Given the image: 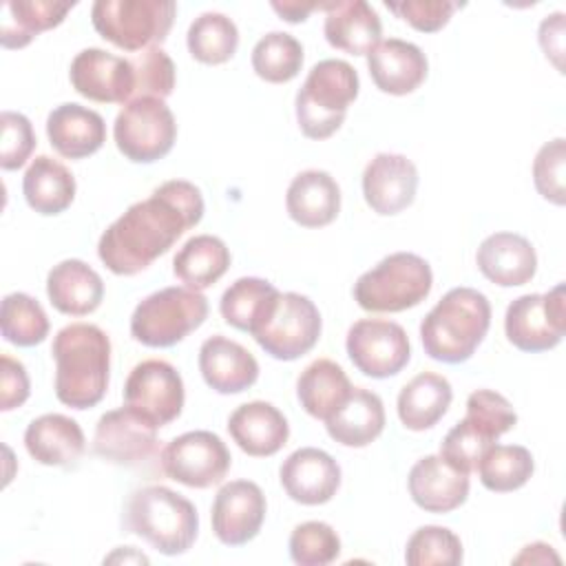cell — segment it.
<instances>
[{
  "label": "cell",
  "mask_w": 566,
  "mask_h": 566,
  "mask_svg": "<svg viewBox=\"0 0 566 566\" xmlns=\"http://www.w3.org/2000/svg\"><path fill=\"white\" fill-rule=\"evenodd\" d=\"M201 190L186 179L157 186L135 201L99 237V261L119 276H133L166 254L175 241L203 217Z\"/></svg>",
  "instance_id": "6da1fadb"
},
{
  "label": "cell",
  "mask_w": 566,
  "mask_h": 566,
  "mask_svg": "<svg viewBox=\"0 0 566 566\" xmlns=\"http://www.w3.org/2000/svg\"><path fill=\"white\" fill-rule=\"evenodd\" d=\"M55 360V396L73 409L95 407L108 389L111 340L93 323L62 327L51 345Z\"/></svg>",
  "instance_id": "7a4b0ae2"
},
{
  "label": "cell",
  "mask_w": 566,
  "mask_h": 566,
  "mask_svg": "<svg viewBox=\"0 0 566 566\" xmlns=\"http://www.w3.org/2000/svg\"><path fill=\"white\" fill-rule=\"evenodd\" d=\"M491 325V303L473 287L449 290L422 318L420 340L433 360L458 365L469 360Z\"/></svg>",
  "instance_id": "3957f363"
},
{
  "label": "cell",
  "mask_w": 566,
  "mask_h": 566,
  "mask_svg": "<svg viewBox=\"0 0 566 566\" xmlns=\"http://www.w3.org/2000/svg\"><path fill=\"white\" fill-rule=\"evenodd\" d=\"M126 528L161 555L186 553L199 533V515L190 500L168 486L150 484L130 493Z\"/></svg>",
  "instance_id": "277c9868"
},
{
  "label": "cell",
  "mask_w": 566,
  "mask_h": 566,
  "mask_svg": "<svg viewBox=\"0 0 566 566\" xmlns=\"http://www.w3.org/2000/svg\"><path fill=\"white\" fill-rule=\"evenodd\" d=\"M356 69L336 57L316 62L296 93L294 111L298 128L310 139H327L345 122L349 104L358 97Z\"/></svg>",
  "instance_id": "5b68a950"
},
{
  "label": "cell",
  "mask_w": 566,
  "mask_h": 566,
  "mask_svg": "<svg viewBox=\"0 0 566 566\" xmlns=\"http://www.w3.org/2000/svg\"><path fill=\"white\" fill-rule=\"evenodd\" d=\"M433 285L431 265L413 252H394L354 283V301L367 312H405L420 305Z\"/></svg>",
  "instance_id": "8992f818"
},
{
  "label": "cell",
  "mask_w": 566,
  "mask_h": 566,
  "mask_svg": "<svg viewBox=\"0 0 566 566\" xmlns=\"http://www.w3.org/2000/svg\"><path fill=\"white\" fill-rule=\"evenodd\" d=\"M208 298L192 287L172 285L148 294L130 316V334L146 347H172L203 325Z\"/></svg>",
  "instance_id": "52a82bcc"
},
{
  "label": "cell",
  "mask_w": 566,
  "mask_h": 566,
  "mask_svg": "<svg viewBox=\"0 0 566 566\" xmlns=\"http://www.w3.org/2000/svg\"><path fill=\"white\" fill-rule=\"evenodd\" d=\"M177 15L172 0H97L91 7L95 31L124 51L161 44Z\"/></svg>",
  "instance_id": "ba28073f"
},
{
  "label": "cell",
  "mask_w": 566,
  "mask_h": 566,
  "mask_svg": "<svg viewBox=\"0 0 566 566\" xmlns=\"http://www.w3.org/2000/svg\"><path fill=\"white\" fill-rule=\"evenodd\" d=\"M117 150L135 164L166 157L177 139V122L159 97H137L122 106L113 124Z\"/></svg>",
  "instance_id": "9c48e42d"
},
{
  "label": "cell",
  "mask_w": 566,
  "mask_h": 566,
  "mask_svg": "<svg viewBox=\"0 0 566 566\" xmlns=\"http://www.w3.org/2000/svg\"><path fill=\"white\" fill-rule=\"evenodd\" d=\"M321 312L298 292H281L272 310L252 332L254 340L276 360H296L321 338Z\"/></svg>",
  "instance_id": "30bf717a"
},
{
  "label": "cell",
  "mask_w": 566,
  "mask_h": 566,
  "mask_svg": "<svg viewBox=\"0 0 566 566\" xmlns=\"http://www.w3.org/2000/svg\"><path fill=\"white\" fill-rule=\"evenodd\" d=\"M504 332L513 347L522 352H546L562 343L566 334L564 283L546 294H522L506 307Z\"/></svg>",
  "instance_id": "8fae6325"
},
{
  "label": "cell",
  "mask_w": 566,
  "mask_h": 566,
  "mask_svg": "<svg viewBox=\"0 0 566 566\" xmlns=\"http://www.w3.org/2000/svg\"><path fill=\"white\" fill-rule=\"evenodd\" d=\"M159 464L170 480L190 489H208L223 482L232 455L217 433L199 429L172 438L164 447Z\"/></svg>",
  "instance_id": "7c38bea8"
},
{
  "label": "cell",
  "mask_w": 566,
  "mask_h": 566,
  "mask_svg": "<svg viewBox=\"0 0 566 566\" xmlns=\"http://www.w3.org/2000/svg\"><path fill=\"white\" fill-rule=\"evenodd\" d=\"M354 367L369 378H389L409 363L411 345L402 325L387 318L356 321L345 340Z\"/></svg>",
  "instance_id": "4fadbf2b"
},
{
  "label": "cell",
  "mask_w": 566,
  "mask_h": 566,
  "mask_svg": "<svg viewBox=\"0 0 566 566\" xmlns=\"http://www.w3.org/2000/svg\"><path fill=\"white\" fill-rule=\"evenodd\" d=\"M186 391L179 371L159 358L137 363L124 385V402L157 427L179 418Z\"/></svg>",
  "instance_id": "5bb4252c"
},
{
  "label": "cell",
  "mask_w": 566,
  "mask_h": 566,
  "mask_svg": "<svg viewBox=\"0 0 566 566\" xmlns=\"http://www.w3.org/2000/svg\"><path fill=\"white\" fill-rule=\"evenodd\" d=\"M157 429L128 405L106 411L95 427L93 453L117 467H137L155 453Z\"/></svg>",
  "instance_id": "9a60e30c"
},
{
  "label": "cell",
  "mask_w": 566,
  "mask_h": 566,
  "mask_svg": "<svg viewBox=\"0 0 566 566\" xmlns=\"http://www.w3.org/2000/svg\"><path fill=\"white\" fill-rule=\"evenodd\" d=\"M73 88L99 104H128L135 95L133 62L104 49L80 51L69 71Z\"/></svg>",
  "instance_id": "2e32d148"
},
{
  "label": "cell",
  "mask_w": 566,
  "mask_h": 566,
  "mask_svg": "<svg viewBox=\"0 0 566 566\" xmlns=\"http://www.w3.org/2000/svg\"><path fill=\"white\" fill-rule=\"evenodd\" d=\"M265 495L252 480L223 484L212 502V531L226 546H243L254 539L265 520Z\"/></svg>",
  "instance_id": "e0dca14e"
},
{
  "label": "cell",
  "mask_w": 566,
  "mask_h": 566,
  "mask_svg": "<svg viewBox=\"0 0 566 566\" xmlns=\"http://www.w3.org/2000/svg\"><path fill=\"white\" fill-rule=\"evenodd\" d=\"M418 190V168L398 153H378L363 170V197L382 217L409 208Z\"/></svg>",
  "instance_id": "ac0fdd59"
},
{
  "label": "cell",
  "mask_w": 566,
  "mask_h": 566,
  "mask_svg": "<svg viewBox=\"0 0 566 566\" xmlns=\"http://www.w3.org/2000/svg\"><path fill=\"white\" fill-rule=\"evenodd\" d=\"M279 478L290 500L305 506H318L336 495L340 486V467L327 451L301 447L283 460Z\"/></svg>",
  "instance_id": "d6986e66"
},
{
  "label": "cell",
  "mask_w": 566,
  "mask_h": 566,
  "mask_svg": "<svg viewBox=\"0 0 566 566\" xmlns=\"http://www.w3.org/2000/svg\"><path fill=\"white\" fill-rule=\"evenodd\" d=\"M411 500L429 513H449L469 497V475L453 469L440 453L420 458L407 478Z\"/></svg>",
  "instance_id": "ffe728a7"
},
{
  "label": "cell",
  "mask_w": 566,
  "mask_h": 566,
  "mask_svg": "<svg viewBox=\"0 0 566 566\" xmlns=\"http://www.w3.org/2000/svg\"><path fill=\"white\" fill-rule=\"evenodd\" d=\"M478 270L500 287H517L528 283L537 272V254L533 243L517 232H493L475 252Z\"/></svg>",
  "instance_id": "44dd1931"
},
{
  "label": "cell",
  "mask_w": 566,
  "mask_h": 566,
  "mask_svg": "<svg viewBox=\"0 0 566 566\" xmlns=\"http://www.w3.org/2000/svg\"><path fill=\"white\" fill-rule=\"evenodd\" d=\"M199 371L217 394H241L256 382L259 363L241 343L214 334L199 347Z\"/></svg>",
  "instance_id": "7402d4cb"
},
{
  "label": "cell",
  "mask_w": 566,
  "mask_h": 566,
  "mask_svg": "<svg viewBox=\"0 0 566 566\" xmlns=\"http://www.w3.org/2000/svg\"><path fill=\"white\" fill-rule=\"evenodd\" d=\"M367 69L374 84L389 95L413 93L427 77L429 62L413 42L389 38L382 40L369 55Z\"/></svg>",
  "instance_id": "603a6c76"
},
{
  "label": "cell",
  "mask_w": 566,
  "mask_h": 566,
  "mask_svg": "<svg viewBox=\"0 0 566 566\" xmlns=\"http://www.w3.org/2000/svg\"><path fill=\"white\" fill-rule=\"evenodd\" d=\"M228 431L237 447L252 458H268L283 449L290 438L285 416L265 400L239 405L228 418Z\"/></svg>",
  "instance_id": "cb8c5ba5"
},
{
  "label": "cell",
  "mask_w": 566,
  "mask_h": 566,
  "mask_svg": "<svg viewBox=\"0 0 566 566\" xmlns=\"http://www.w3.org/2000/svg\"><path fill=\"white\" fill-rule=\"evenodd\" d=\"M46 135L57 155L66 159H84L104 146L106 124L97 111L66 102L49 113Z\"/></svg>",
  "instance_id": "d4e9b609"
},
{
  "label": "cell",
  "mask_w": 566,
  "mask_h": 566,
  "mask_svg": "<svg viewBox=\"0 0 566 566\" xmlns=\"http://www.w3.org/2000/svg\"><path fill=\"white\" fill-rule=\"evenodd\" d=\"M325 40L349 55H369L382 35L378 13L365 0H338L323 4Z\"/></svg>",
  "instance_id": "484cf974"
},
{
  "label": "cell",
  "mask_w": 566,
  "mask_h": 566,
  "mask_svg": "<svg viewBox=\"0 0 566 566\" xmlns=\"http://www.w3.org/2000/svg\"><path fill=\"white\" fill-rule=\"evenodd\" d=\"M285 208L303 228L329 226L340 212V188L325 170H303L287 186Z\"/></svg>",
  "instance_id": "4316f807"
},
{
  "label": "cell",
  "mask_w": 566,
  "mask_h": 566,
  "mask_svg": "<svg viewBox=\"0 0 566 566\" xmlns=\"http://www.w3.org/2000/svg\"><path fill=\"white\" fill-rule=\"evenodd\" d=\"M46 294L57 312L86 316L99 307L104 298V281L88 263L64 259L51 268L46 276Z\"/></svg>",
  "instance_id": "83f0119b"
},
{
  "label": "cell",
  "mask_w": 566,
  "mask_h": 566,
  "mask_svg": "<svg viewBox=\"0 0 566 566\" xmlns=\"http://www.w3.org/2000/svg\"><path fill=\"white\" fill-rule=\"evenodd\" d=\"M29 455L44 467H69L84 453L82 427L64 413H44L29 422L24 431Z\"/></svg>",
  "instance_id": "f1b7e54d"
},
{
  "label": "cell",
  "mask_w": 566,
  "mask_h": 566,
  "mask_svg": "<svg viewBox=\"0 0 566 566\" xmlns=\"http://www.w3.org/2000/svg\"><path fill=\"white\" fill-rule=\"evenodd\" d=\"M325 429L332 440L343 447H367L385 429V407L378 394L354 387L345 402L325 420Z\"/></svg>",
  "instance_id": "f546056e"
},
{
  "label": "cell",
  "mask_w": 566,
  "mask_h": 566,
  "mask_svg": "<svg viewBox=\"0 0 566 566\" xmlns=\"http://www.w3.org/2000/svg\"><path fill=\"white\" fill-rule=\"evenodd\" d=\"M453 400L451 382L436 371L413 376L398 394V418L411 431H424L438 424Z\"/></svg>",
  "instance_id": "4dcf8cb0"
},
{
  "label": "cell",
  "mask_w": 566,
  "mask_h": 566,
  "mask_svg": "<svg viewBox=\"0 0 566 566\" xmlns=\"http://www.w3.org/2000/svg\"><path fill=\"white\" fill-rule=\"evenodd\" d=\"M22 192L29 208H33L38 214L53 217L73 203L75 177L62 161L49 155H38L24 172Z\"/></svg>",
  "instance_id": "1f68e13d"
},
{
  "label": "cell",
  "mask_w": 566,
  "mask_h": 566,
  "mask_svg": "<svg viewBox=\"0 0 566 566\" xmlns=\"http://www.w3.org/2000/svg\"><path fill=\"white\" fill-rule=\"evenodd\" d=\"M75 2L53 0H7L2 4L0 44L4 49H22L38 33L49 31L66 18Z\"/></svg>",
  "instance_id": "d6a6232c"
},
{
  "label": "cell",
  "mask_w": 566,
  "mask_h": 566,
  "mask_svg": "<svg viewBox=\"0 0 566 566\" xmlns=\"http://www.w3.org/2000/svg\"><path fill=\"white\" fill-rule=\"evenodd\" d=\"M352 389L354 387L345 369L329 358H316L301 371L296 380V396L301 407L312 418L323 422L345 402Z\"/></svg>",
  "instance_id": "836d02e7"
},
{
  "label": "cell",
  "mask_w": 566,
  "mask_h": 566,
  "mask_svg": "<svg viewBox=\"0 0 566 566\" xmlns=\"http://www.w3.org/2000/svg\"><path fill=\"white\" fill-rule=\"evenodd\" d=\"M230 268V250L214 234L190 237L172 259L175 276L192 290L214 285Z\"/></svg>",
  "instance_id": "e575fe53"
},
{
  "label": "cell",
  "mask_w": 566,
  "mask_h": 566,
  "mask_svg": "<svg viewBox=\"0 0 566 566\" xmlns=\"http://www.w3.org/2000/svg\"><path fill=\"white\" fill-rule=\"evenodd\" d=\"M279 290L259 276L237 279L221 296L219 312L239 332H254L279 298Z\"/></svg>",
  "instance_id": "d590c367"
},
{
  "label": "cell",
  "mask_w": 566,
  "mask_h": 566,
  "mask_svg": "<svg viewBox=\"0 0 566 566\" xmlns=\"http://www.w3.org/2000/svg\"><path fill=\"white\" fill-rule=\"evenodd\" d=\"M484 489L493 493H509L522 489L533 471L535 462L526 447L522 444H497L493 442L480 458L475 467Z\"/></svg>",
  "instance_id": "8d00e7d4"
},
{
  "label": "cell",
  "mask_w": 566,
  "mask_h": 566,
  "mask_svg": "<svg viewBox=\"0 0 566 566\" xmlns=\"http://www.w3.org/2000/svg\"><path fill=\"white\" fill-rule=\"evenodd\" d=\"M186 44L197 62L212 66L223 64L234 55L239 46V29L228 15L219 11H206L188 27Z\"/></svg>",
  "instance_id": "74e56055"
},
{
  "label": "cell",
  "mask_w": 566,
  "mask_h": 566,
  "mask_svg": "<svg viewBox=\"0 0 566 566\" xmlns=\"http://www.w3.org/2000/svg\"><path fill=\"white\" fill-rule=\"evenodd\" d=\"M301 66L303 46L294 35L285 31L265 33L252 49V69L261 80L270 84H285L294 80Z\"/></svg>",
  "instance_id": "f35d334b"
},
{
  "label": "cell",
  "mask_w": 566,
  "mask_h": 566,
  "mask_svg": "<svg viewBox=\"0 0 566 566\" xmlns=\"http://www.w3.org/2000/svg\"><path fill=\"white\" fill-rule=\"evenodd\" d=\"M0 329L7 343L18 347H33L46 338L49 318L33 296L24 292H13L2 298Z\"/></svg>",
  "instance_id": "ab89813d"
},
{
  "label": "cell",
  "mask_w": 566,
  "mask_h": 566,
  "mask_svg": "<svg viewBox=\"0 0 566 566\" xmlns=\"http://www.w3.org/2000/svg\"><path fill=\"white\" fill-rule=\"evenodd\" d=\"M405 562L409 566H458L462 562V542L447 526H420L407 539Z\"/></svg>",
  "instance_id": "60d3db41"
},
{
  "label": "cell",
  "mask_w": 566,
  "mask_h": 566,
  "mask_svg": "<svg viewBox=\"0 0 566 566\" xmlns=\"http://www.w3.org/2000/svg\"><path fill=\"white\" fill-rule=\"evenodd\" d=\"M287 548L298 566H327L340 555V537L327 522L310 520L294 526Z\"/></svg>",
  "instance_id": "b9f144b4"
},
{
  "label": "cell",
  "mask_w": 566,
  "mask_h": 566,
  "mask_svg": "<svg viewBox=\"0 0 566 566\" xmlns=\"http://www.w3.org/2000/svg\"><path fill=\"white\" fill-rule=\"evenodd\" d=\"M497 440H493L486 431L473 424L469 418H462L455 427L449 429L440 444V455L458 471L471 473L475 471L482 453Z\"/></svg>",
  "instance_id": "7bdbcfd3"
},
{
  "label": "cell",
  "mask_w": 566,
  "mask_h": 566,
  "mask_svg": "<svg viewBox=\"0 0 566 566\" xmlns=\"http://www.w3.org/2000/svg\"><path fill=\"white\" fill-rule=\"evenodd\" d=\"M133 62L135 71V95L166 99L175 88V62L161 46H150L139 53Z\"/></svg>",
  "instance_id": "ee69618b"
},
{
  "label": "cell",
  "mask_w": 566,
  "mask_h": 566,
  "mask_svg": "<svg viewBox=\"0 0 566 566\" xmlns=\"http://www.w3.org/2000/svg\"><path fill=\"white\" fill-rule=\"evenodd\" d=\"M464 418L486 431L493 440L511 431L517 422V413L509 398L493 389H475L473 394H469Z\"/></svg>",
  "instance_id": "f6af8a7d"
},
{
  "label": "cell",
  "mask_w": 566,
  "mask_h": 566,
  "mask_svg": "<svg viewBox=\"0 0 566 566\" xmlns=\"http://www.w3.org/2000/svg\"><path fill=\"white\" fill-rule=\"evenodd\" d=\"M564 166H566V142H564V137H555V139L546 142L533 159L535 188L546 201H551L555 206H564V201H566Z\"/></svg>",
  "instance_id": "bcb514c9"
},
{
  "label": "cell",
  "mask_w": 566,
  "mask_h": 566,
  "mask_svg": "<svg viewBox=\"0 0 566 566\" xmlns=\"http://www.w3.org/2000/svg\"><path fill=\"white\" fill-rule=\"evenodd\" d=\"M2 144H0V166L2 170H18L27 164L35 148V133L27 115L15 111H4L0 115Z\"/></svg>",
  "instance_id": "7dc6e473"
},
{
  "label": "cell",
  "mask_w": 566,
  "mask_h": 566,
  "mask_svg": "<svg viewBox=\"0 0 566 566\" xmlns=\"http://www.w3.org/2000/svg\"><path fill=\"white\" fill-rule=\"evenodd\" d=\"M391 13L409 22L416 31L422 33H436L440 31L455 9H460L458 2L449 0H402V2H385Z\"/></svg>",
  "instance_id": "c3c4849f"
},
{
  "label": "cell",
  "mask_w": 566,
  "mask_h": 566,
  "mask_svg": "<svg viewBox=\"0 0 566 566\" xmlns=\"http://www.w3.org/2000/svg\"><path fill=\"white\" fill-rule=\"evenodd\" d=\"M31 394V382L24 365L9 354L0 356V409L11 411L22 407Z\"/></svg>",
  "instance_id": "681fc988"
},
{
  "label": "cell",
  "mask_w": 566,
  "mask_h": 566,
  "mask_svg": "<svg viewBox=\"0 0 566 566\" xmlns=\"http://www.w3.org/2000/svg\"><path fill=\"white\" fill-rule=\"evenodd\" d=\"M537 40H539L544 55L562 73L564 71V62H562L564 60V13L562 11H555L542 20Z\"/></svg>",
  "instance_id": "f907efd6"
},
{
  "label": "cell",
  "mask_w": 566,
  "mask_h": 566,
  "mask_svg": "<svg viewBox=\"0 0 566 566\" xmlns=\"http://www.w3.org/2000/svg\"><path fill=\"white\" fill-rule=\"evenodd\" d=\"M272 9L281 15V20L285 22H303L307 20V15L316 9H323V4L318 2H294V0H283V2H272Z\"/></svg>",
  "instance_id": "816d5d0a"
},
{
  "label": "cell",
  "mask_w": 566,
  "mask_h": 566,
  "mask_svg": "<svg viewBox=\"0 0 566 566\" xmlns=\"http://www.w3.org/2000/svg\"><path fill=\"white\" fill-rule=\"evenodd\" d=\"M515 564H546V562H559V555L553 551V546L544 542H535L522 548V553L513 559Z\"/></svg>",
  "instance_id": "f5cc1de1"
},
{
  "label": "cell",
  "mask_w": 566,
  "mask_h": 566,
  "mask_svg": "<svg viewBox=\"0 0 566 566\" xmlns=\"http://www.w3.org/2000/svg\"><path fill=\"white\" fill-rule=\"evenodd\" d=\"M104 562H139V564H148V557L146 555H142V553H137L133 546H124V551L122 548H117L113 555H108Z\"/></svg>",
  "instance_id": "db71d44e"
}]
</instances>
